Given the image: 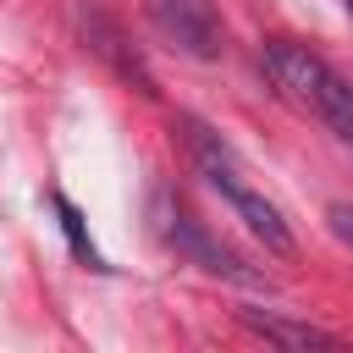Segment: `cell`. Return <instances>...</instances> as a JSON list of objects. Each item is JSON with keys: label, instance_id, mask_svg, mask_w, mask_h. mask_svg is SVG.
<instances>
[{"label": "cell", "instance_id": "cell-7", "mask_svg": "<svg viewBox=\"0 0 353 353\" xmlns=\"http://www.w3.org/2000/svg\"><path fill=\"white\" fill-rule=\"evenodd\" d=\"M50 204H55V215H61V232H66V243H72V254H77V259H88L94 270H110V265H105V254L94 248V237H88V226H83V215H77V204H72L66 193H50Z\"/></svg>", "mask_w": 353, "mask_h": 353}, {"label": "cell", "instance_id": "cell-9", "mask_svg": "<svg viewBox=\"0 0 353 353\" xmlns=\"http://www.w3.org/2000/svg\"><path fill=\"white\" fill-rule=\"evenodd\" d=\"M342 6H347V17H353V0H342Z\"/></svg>", "mask_w": 353, "mask_h": 353}, {"label": "cell", "instance_id": "cell-3", "mask_svg": "<svg viewBox=\"0 0 353 353\" xmlns=\"http://www.w3.org/2000/svg\"><path fill=\"white\" fill-rule=\"evenodd\" d=\"M154 232H160V243L176 254V259H188V265H199V270H210V276H226V281H243V287H259L265 276L243 259V254H232L221 237H210V226L176 199V193H154Z\"/></svg>", "mask_w": 353, "mask_h": 353}, {"label": "cell", "instance_id": "cell-1", "mask_svg": "<svg viewBox=\"0 0 353 353\" xmlns=\"http://www.w3.org/2000/svg\"><path fill=\"white\" fill-rule=\"evenodd\" d=\"M176 138H182L193 171L232 204V215H237L270 254H292V226H287V215L276 210V199H265V188H259V182L248 176V165L237 160V149H232L210 121H199V116H176Z\"/></svg>", "mask_w": 353, "mask_h": 353}, {"label": "cell", "instance_id": "cell-5", "mask_svg": "<svg viewBox=\"0 0 353 353\" xmlns=\"http://www.w3.org/2000/svg\"><path fill=\"white\" fill-rule=\"evenodd\" d=\"M154 22L176 50H188L199 61L221 55V17L210 0H154Z\"/></svg>", "mask_w": 353, "mask_h": 353}, {"label": "cell", "instance_id": "cell-8", "mask_svg": "<svg viewBox=\"0 0 353 353\" xmlns=\"http://www.w3.org/2000/svg\"><path fill=\"white\" fill-rule=\"evenodd\" d=\"M325 226L342 248H353V204H325Z\"/></svg>", "mask_w": 353, "mask_h": 353}, {"label": "cell", "instance_id": "cell-6", "mask_svg": "<svg viewBox=\"0 0 353 353\" xmlns=\"http://www.w3.org/2000/svg\"><path fill=\"white\" fill-rule=\"evenodd\" d=\"M237 320H243L259 342L287 347V353H298V347H342V336H336V331L309 325V320H292L287 309H259V303H248V309H237Z\"/></svg>", "mask_w": 353, "mask_h": 353}, {"label": "cell", "instance_id": "cell-2", "mask_svg": "<svg viewBox=\"0 0 353 353\" xmlns=\"http://www.w3.org/2000/svg\"><path fill=\"white\" fill-rule=\"evenodd\" d=\"M259 66H265V83L298 116L320 121L342 149H353V83L325 55H314L298 39H265L259 44Z\"/></svg>", "mask_w": 353, "mask_h": 353}, {"label": "cell", "instance_id": "cell-4", "mask_svg": "<svg viewBox=\"0 0 353 353\" xmlns=\"http://www.w3.org/2000/svg\"><path fill=\"white\" fill-rule=\"evenodd\" d=\"M72 22H77V39H83V50L88 55H99L127 88H138L143 99H154L160 88H154V72H149V61L138 55V44L127 39V28L99 6V0H77L72 6Z\"/></svg>", "mask_w": 353, "mask_h": 353}]
</instances>
